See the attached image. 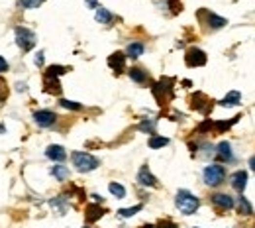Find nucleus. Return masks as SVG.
Masks as SVG:
<instances>
[{"label": "nucleus", "instance_id": "1", "mask_svg": "<svg viewBox=\"0 0 255 228\" xmlns=\"http://www.w3.org/2000/svg\"><path fill=\"white\" fill-rule=\"evenodd\" d=\"M175 205H177V208H179L183 214H194V212L198 210V206H200V201H198V197H194L191 191L181 189V191L177 193V197H175Z\"/></svg>", "mask_w": 255, "mask_h": 228}, {"label": "nucleus", "instance_id": "2", "mask_svg": "<svg viewBox=\"0 0 255 228\" xmlns=\"http://www.w3.org/2000/svg\"><path fill=\"white\" fill-rule=\"evenodd\" d=\"M71 161H73L75 169L81 171V173L94 171V169L100 165V161H98L94 156L86 154V152H73V154H71Z\"/></svg>", "mask_w": 255, "mask_h": 228}, {"label": "nucleus", "instance_id": "3", "mask_svg": "<svg viewBox=\"0 0 255 228\" xmlns=\"http://www.w3.org/2000/svg\"><path fill=\"white\" fill-rule=\"evenodd\" d=\"M204 183L210 185V187H218L226 181V169L220 165V163H212V165H206L204 167Z\"/></svg>", "mask_w": 255, "mask_h": 228}, {"label": "nucleus", "instance_id": "4", "mask_svg": "<svg viewBox=\"0 0 255 228\" xmlns=\"http://www.w3.org/2000/svg\"><path fill=\"white\" fill-rule=\"evenodd\" d=\"M16 44L22 51H30L36 46V34L24 26H18L16 28Z\"/></svg>", "mask_w": 255, "mask_h": 228}, {"label": "nucleus", "instance_id": "5", "mask_svg": "<svg viewBox=\"0 0 255 228\" xmlns=\"http://www.w3.org/2000/svg\"><path fill=\"white\" fill-rule=\"evenodd\" d=\"M185 61L189 67H202V65H206V53L198 47H191L185 55Z\"/></svg>", "mask_w": 255, "mask_h": 228}, {"label": "nucleus", "instance_id": "6", "mask_svg": "<svg viewBox=\"0 0 255 228\" xmlns=\"http://www.w3.org/2000/svg\"><path fill=\"white\" fill-rule=\"evenodd\" d=\"M34 120H36L38 126H42V128H49V126L55 124L57 116H55V112H51V110H38V112L34 114Z\"/></svg>", "mask_w": 255, "mask_h": 228}, {"label": "nucleus", "instance_id": "7", "mask_svg": "<svg viewBox=\"0 0 255 228\" xmlns=\"http://www.w3.org/2000/svg\"><path fill=\"white\" fill-rule=\"evenodd\" d=\"M138 183L144 185V187H157V179L155 175L149 171L148 165H142L140 171H138Z\"/></svg>", "mask_w": 255, "mask_h": 228}, {"label": "nucleus", "instance_id": "8", "mask_svg": "<svg viewBox=\"0 0 255 228\" xmlns=\"http://www.w3.org/2000/svg\"><path fill=\"white\" fill-rule=\"evenodd\" d=\"M216 160L222 161V163H228L234 160V154H232V144L230 142H220L216 146Z\"/></svg>", "mask_w": 255, "mask_h": 228}, {"label": "nucleus", "instance_id": "9", "mask_svg": "<svg viewBox=\"0 0 255 228\" xmlns=\"http://www.w3.org/2000/svg\"><path fill=\"white\" fill-rule=\"evenodd\" d=\"M230 185L237 191V193H243L245 187H247V173L245 171H235L230 175Z\"/></svg>", "mask_w": 255, "mask_h": 228}, {"label": "nucleus", "instance_id": "10", "mask_svg": "<svg viewBox=\"0 0 255 228\" xmlns=\"http://www.w3.org/2000/svg\"><path fill=\"white\" fill-rule=\"evenodd\" d=\"M210 201H212L214 206H218V208H222V210L234 208V199H232L230 195H226V193H216V195H212Z\"/></svg>", "mask_w": 255, "mask_h": 228}, {"label": "nucleus", "instance_id": "11", "mask_svg": "<svg viewBox=\"0 0 255 228\" xmlns=\"http://www.w3.org/2000/svg\"><path fill=\"white\" fill-rule=\"evenodd\" d=\"M126 53H122V51H116V53H112L110 57H108V65H110V69H114L116 73H120L124 67H126Z\"/></svg>", "mask_w": 255, "mask_h": 228}, {"label": "nucleus", "instance_id": "12", "mask_svg": "<svg viewBox=\"0 0 255 228\" xmlns=\"http://www.w3.org/2000/svg\"><path fill=\"white\" fill-rule=\"evenodd\" d=\"M204 102H210V100H208L202 92H194V94H192V98H191L192 108H196V110H200V112H204V114H206V112L210 110V106H212V104H204Z\"/></svg>", "mask_w": 255, "mask_h": 228}, {"label": "nucleus", "instance_id": "13", "mask_svg": "<svg viewBox=\"0 0 255 228\" xmlns=\"http://www.w3.org/2000/svg\"><path fill=\"white\" fill-rule=\"evenodd\" d=\"M45 156L49 158V160H53V161H63L65 158H67V152L63 150V146H57V144H53V146H49L47 150H45Z\"/></svg>", "mask_w": 255, "mask_h": 228}, {"label": "nucleus", "instance_id": "14", "mask_svg": "<svg viewBox=\"0 0 255 228\" xmlns=\"http://www.w3.org/2000/svg\"><path fill=\"white\" fill-rule=\"evenodd\" d=\"M104 214V208L100 205H88L86 206V220L88 222H96L98 218H102Z\"/></svg>", "mask_w": 255, "mask_h": 228}, {"label": "nucleus", "instance_id": "15", "mask_svg": "<svg viewBox=\"0 0 255 228\" xmlns=\"http://www.w3.org/2000/svg\"><path fill=\"white\" fill-rule=\"evenodd\" d=\"M43 83H45V91H47V92H53V94H59V92H61V85H59V81H57V77H51V75H45V79H43Z\"/></svg>", "mask_w": 255, "mask_h": 228}, {"label": "nucleus", "instance_id": "16", "mask_svg": "<svg viewBox=\"0 0 255 228\" xmlns=\"http://www.w3.org/2000/svg\"><path fill=\"white\" fill-rule=\"evenodd\" d=\"M144 44H140V42H134V44H130L128 46V49H126V55L128 57H132V59H138L140 55H144Z\"/></svg>", "mask_w": 255, "mask_h": 228}, {"label": "nucleus", "instance_id": "17", "mask_svg": "<svg viewBox=\"0 0 255 228\" xmlns=\"http://www.w3.org/2000/svg\"><path fill=\"white\" fill-rule=\"evenodd\" d=\"M241 102V94L237 92V91H232V92H228L224 98H222V106H237Z\"/></svg>", "mask_w": 255, "mask_h": 228}, {"label": "nucleus", "instance_id": "18", "mask_svg": "<svg viewBox=\"0 0 255 228\" xmlns=\"http://www.w3.org/2000/svg\"><path fill=\"white\" fill-rule=\"evenodd\" d=\"M206 22H208V26H210L212 30H220V28H224V26L228 24L226 18L216 16V14H208V16H206Z\"/></svg>", "mask_w": 255, "mask_h": 228}, {"label": "nucleus", "instance_id": "19", "mask_svg": "<svg viewBox=\"0 0 255 228\" xmlns=\"http://www.w3.org/2000/svg\"><path fill=\"white\" fill-rule=\"evenodd\" d=\"M51 175H53L57 181H65V179L69 177V169H67L65 165H53V169H51Z\"/></svg>", "mask_w": 255, "mask_h": 228}, {"label": "nucleus", "instance_id": "20", "mask_svg": "<svg viewBox=\"0 0 255 228\" xmlns=\"http://www.w3.org/2000/svg\"><path fill=\"white\" fill-rule=\"evenodd\" d=\"M96 22H100V24H110V22H112V14H110L106 8L98 6V8H96Z\"/></svg>", "mask_w": 255, "mask_h": 228}, {"label": "nucleus", "instance_id": "21", "mask_svg": "<svg viewBox=\"0 0 255 228\" xmlns=\"http://www.w3.org/2000/svg\"><path fill=\"white\" fill-rule=\"evenodd\" d=\"M130 79L142 85V83H146V81H148V75H146V71H144V69L134 67V69H130Z\"/></svg>", "mask_w": 255, "mask_h": 228}, {"label": "nucleus", "instance_id": "22", "mask_svg": "<svg viewBox=\"0 0 255 228\" xmlns=\"http://www.w3.org/2000/svg\"><path fill=\"white\" fill-rule=\"evenodd\" d=\"M148 144H149V148H151V150H159V148L167 146V144H169V140H167V138H163V136H151Z\"/></svg>", "mask_w": 255, "mask_h": 228}, {"label": "nucleus", "instance_id": "23", "mask_svg": "<svg viewBox=\"0 0 255 228\" xmlns=\"http://www.w3.org/2000/svg\"><path fill=\"white\" fill-rule=\"evenodd\" d=\"M237 208H239V214H253V206H251V203L245 197H239Z\"/></svg>", "mask_w": 255, "mask_h": 228}, {"label": "nucleus", "instance_id": "24", "mask_svg": "<svg viewBox=\"0 0 255 228\" xmlns=\"http://www.w3.org/2000/svg\"><path fill=\"white\" fill-rule=\"evenodd\" d=\"M144 206L142 205H136V206H130V208H120L118 210V214L122 216V218H130V216H134L136 212H140Z\"/></svg>", "mask_w": 255, "mask_h": 228}, {"label": "nucleus", "instance_id": "25", "mask_svg": "<svg viewBox=\"0 0 255 228\" xmlns=\"http://www.w3.org/2000/svg\"><path fill=\"white\" fill-rule=\"evenodd\" d=\"M108 191H110L114 197H118V199H124V197H126V189H124L120 183H110V185H108Z\"/></svg>", "mask_w": 255, "mask_h": 228}, {"label": "nucleus", "instance_id": "26", "mask_svg": "<svg viewBox=\"0 0 255 228\" xmlns=\"http://www.w3.org/2000/svg\"><path fill=\"white\" fill-rule=\"evenodd\" d=\"M142 132H148V134H155V120H144L140 126H138Z\"/></svg>", "mask_w": 255, "mask_h": 228}, {"label": "nucleus", "instance_id": "27", "mask_svg": "<svg viewBox=\"0 0 255 228\" xmlns=\"http://www.w3.org/2000/svg\"><path fill=\"white\" fill-rule=\"evenodd\" d=\"M59 104H61L63 108H69V110H81V108H83V104L73 102V100H67V98H61V100H59Z\"/></svg>", "mask_w": 255, "mask_h": 228}, {"label": "nucleus", "instance_id": "28", "mask_svg": "<svg viewBox=\"0 0 255 228\" xmlns=\"http://www.w3.org/2000/svg\"><path fill=\"white\" fill-rule=\"evenodd\" d=\"M40 2L42 0H18V4L22 8H36V6H40Z\"/></svg>", "mask_w": 255, "mask_h": 228}, {"label": "nucleus", "instance_id": "29", "mask_svg": "<svg viewBox=\"0 0 255 228\" xmlns=\"http://www.w3.org/2000/svg\"><path fill=\"white\" fill-rule=\"evenodd\" d=\"M237 118H239V116H235V120H232V122H216V124H214V128H216L218 132H224V130H228L234 122H237Z\"/></svg>", "mask_w": 255, "mask_h": 228}, {"label": "nucleus", "instance_id": "30", "mask_svg": "<svg viewBox=\"0 0 255 228\" xmlns=\"http://www.w3.org/2000/svg\"><path fill=\"white\" fill-rule=\"evenodd\" d=\"M157 228H177V224H175L173 220H161V222L157 224Z\"/></svg>", "mask_w": 255, "mask_h": 228}, {"label": "nucleus", "instance_id": "31", "mask_svg": "<svg viewBox=\"0 0 255 228\" xmlns=\"http://www.w3.org/2000/svg\"><path fill=\"white\" fill-rule=\"evenodd\" d=\"M6 71H8V61L0 55V73H6Z\"/></svg>", "mask_w": 255, "mask_h": 228}, {"label": "nucleus", "instance_id": "32", "mask_svg": "<svg viewBox=\"0 0 255 228\" xmlns=\"http://www.w3.org/2000/svg\"><path fill=\"white\" fill-rule=\"evenodd\" d=\"M36 65H40V67L43 65V51H40V53L36 55Z\"/></svg>", "mask_w": 255, "mask_h": 228}, {"label": "nucleus", "instance_id": "33", "mask_svg": "<svg viewBox=\"0 0 255 228\" xmlns=\"http://www.w3.org/2000/svg\"><path fill=\"white\" fill-rule=\"evenodd\" d=\"M85 2L88 4V8H94V10L98 8V2H96V0H85Z\"/></svg>", "mask_w": 255, "mask_h": 228}, {"label": "nucleus", "instance_id": "34", "mask_svg": "<svg viewBox=\"0 0 255 228\" xmlns=\"http://www.w3.org/2000/svg\"><path fill=\"white\" fill-rule=\"evenodd\" d=\"M249 167H251V169H253V171H255V156H253V158H251V160H249Z\"/></svg>", "mask_w": 255, "mask_h": 228}, {"label": "nucleus", "instance_id": "35", "mask_svg": "<svg viewBox=\"0 0 255 228\" xmlns=\"http://www.w3.org/2000/svg\"><path fill=\"white\" fill-rule=\"evenodd\" d=\"M142 228H157L155 224H146V226H142Z\"/></svg>", "mask_w": 255, "mask_h": 228}]
</instances>
